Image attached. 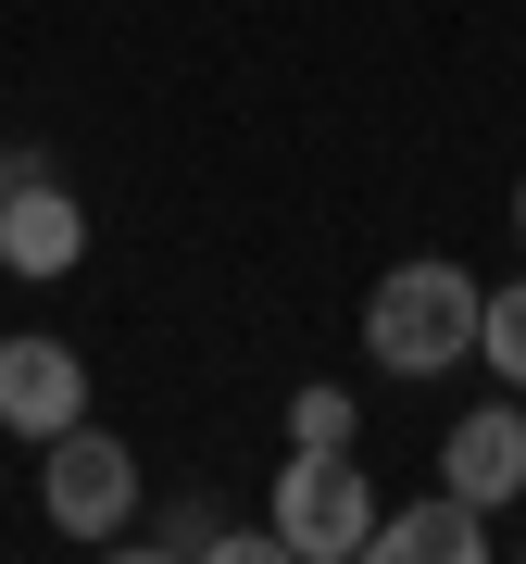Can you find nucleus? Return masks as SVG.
<instances>
[{
  "mask_svg": "<svg viewBox=\"0 0 526 564\" xmlns=\"http://www.w3.org/2000/svg\"><path fill=\"white\" fill-rule=\"evenodd\" d=\"M476 552H489V502H464V489L376 514V564H476Z\"/></svg>",
  "mask_w": 526,
  "mask_h": 564,
  "instance_id": "7",
  "label": "nucleus"
},
{
  "mask_svg": "<svg viewBox=\"0 0 526 564\" xmlns=\"http://www.w3.org/2000/svg\"><path fill=\"white\" fill-rule=\"evenodd\" d=\"M476 364H489L502 389H526V276H514V289H489V302H476Z\"/></svg>",
  "mask_w": 526,
  "mask_h": 564,
  "instance_id": "8",
  "label": "nucleus"
},
{
  "mask_svg": "<svg viewBox=\"0 0 526 564\" xmlns=\"http://www.w3.org/2000/svg\"><path fill=\"white\" fill-rule=\"evenodd\" d=\"M76 414H88V364H76V351L39 339V326L0 339V426H13V440H63Z\"/></svg>",
  "mask_w": 526,
  "mask_h": 564,
  "instance_id": "6",
  "label": "nucleus"
},
{
  "mask_svg": "<svg viewBox=\"0 0 526 564\" xmlns=\"http://www.w3.org/2000/svg\"><path fill=\"white\" fill-rule=\"evenodd\" d=\"M476 302H489V289L464 276V263H439V251L388 263L376 302H364V351H376V377H451V364L476 351Z\"/></svg>",
  "mask_w": 526,
  "mask_h": 564,
  "instance_id": "1",
  "label": "nucleus"
},
{
  "mask_svg": "<svg viewBox=\"0 0 526 564\" xmlns=\"http://www.w3.org/2000/svg\"><path fill=\"white\" fill-rule=\"evenodd\" d=\"M0 263H13L25 289H51V276L88 263V202L51 176V163H13V188H0Z\"/></svg>",
  "mask_w": 526,
  "mask_h": 564,
  "instance_id": "4",
  "label": "nucleus"
},
{
  "mask_svg": "<svg viewBox=\"0 0 526 564\" xmlns=\"http://www.w3.org/2000/svg\"><path fill=\"white\" fill-rule=\"evenodd\" d=\"M263 527H276L288 564H364L376 552V477H364V452H302L288 440V464L263 477Z\"/></svg>",
  "mask_w": 526,
  "mask_h": 564,
  "instance_id": "2",
  "label": "nucleus"
},
{
  "mask_svg": "<svg viewBox=\"0 0 526 564\" xmlns=\"http://www.w3.org/2000/svg\"><path fill=\"white\" fill-rule=\"evenodd\" d=\"M0 188H13V163H0Z\"/></svg>",
  "mask_w": 526,
  "mask_h": 564,
  "instance_id": "12",
  "label": "nucleus"
},
{
  "mask_svg": "<svg viewBox=\"0 0 526 564\" xmlns=\"http://www.w3.org/2000/svg\"><path fill=\"white\" fill-rule=\"evenodd\" d=\"M514 239H526V188H514Z\"/></svg>",
  "mask_w": 526,
  "mask_h": 564,
  "instance_id": "11",
  "label": "nucleus"
},
{
  "mask_svg": "<svg viewBox=\"0 0 526 564\" xmlns=\"http://www.w3.org/2000/svg\"><path fill=\"white\" fill-rule=\"evenodd\" d=\"M439 489H464V502H526V389H502V402H464L439 426Z\"/></svg>",
  "mask_w": 526,
  "mask_h": 564,
  "instance_id": "5",
  "label": "nucleus"
},
{
  "mask_svg": "<svg viewBox=\"0 0 526 564\" xmlns=\"http://www.w3.org/2000/svg\"><path fill=\"white\" fill-rule=\"evenodd\" d=\"M213 540H226V527H213L201 502H176V514H163V540H151V552H213Z\"/></svg>",
  "mask_w": 526,
  "mask_h": 564,
  "instance_id": "10",
  "label": "nucleus"
},
{
  "mask_svg": "<svg viewBox=\"0 0 526 564\" xmlns=\"http://www.w3.org/2000/svg\"><path fill=\"white\" fill-rule=\"evenodd\" d=\"M39 502H51L63 540H125L139 527V452L76 414L63 440H39Z\"/></svg>",
  "mask_w": 526,
  "mask_h": 564,
  "instance_id": "3",
  "label": "nucleus"
},
{
  "mask_svg": "<svg viewBox=\"0 0 526 564\" xmlns=\"http://www.w3.org/2000/svg\"><path fill=\"white\" fill-rule=\"evenodd\" d=\"M351 426H364L351 389H302V402H288V440H302V452H351Z\"/></svg>",
  "mask_w": 526,
  "mask_h": 564,
  "instance_id": "9",
  "label": "nucleus"
}]
</instances>
